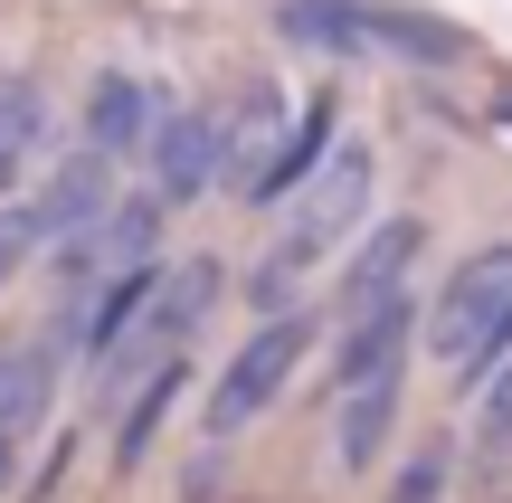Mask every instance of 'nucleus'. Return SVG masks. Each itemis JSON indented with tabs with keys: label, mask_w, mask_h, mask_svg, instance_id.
Masks as SVG:
<instances>
[{
	"label": "nucleus",
	"mask_w": 512,
	"mask_h": 503,
	"mask_svg": "<svg viewBox=\"0 0 512 503\" xmlns=\"http://www.w3.org/2000/svg\"><path fill=\"white\" fill-rule=\"evenodd\" d=\"M427 352L456 380H494L512 361V247H475L427 304Z\"/></svg>",
	"instance_id": "1"
},
{
	"label": "nucleus",
	"mask_w": 512,
	"mask_h": 503,
	"mask_svg": "<svg viewBox=\"0 0 512 503\" xmlns=\"http://www.w3.org/2000/svg\"><path fill=\"white\" fill-rule=\"evenodd\" d=\"M275 29H285L294 48H332V57L380 48V57H418V67L465 57V38L446 29V19H427V10H380V0H285Z\"/></svg>",
	"instance_id": "2"
},
{
	"label": "nucleus",
	"mask_w": 512,
	"mask_h": 503,
	"mask_svg": "<svg viewBox=\"0 0 512 503\" xmlns=\"http://www.w3.org/2000/svg\"><path fill=\"white\" fill-rule=\"evenodd\" d=\"M304 352H313V323H304V314H266L238 352L219 361V380H209V437L256 428V418L285 399V380L304 371Z\"/></svg>",
	"instance_id": "3"
},
{
	"label": "nucleus",
	"mask_w": 512,
	"mask_h": 503,
	"mask_svg": "<svg viewBox=\"0 0 512 503\" xmlns=\"http://www.w3.org/2000/svg\"><path fill=\"white\" fill-rule=\"evenodd\" d=\"M162 219H171V209L152 200V190L114 200L86 238L57 247V276H67V285H105V276H124V266H162Z\"/></svg>",
	"instance_id": "4"
},
{
	"label": "nucleus",
	"mask_w": 512,
	"mask_h": 503,
	"mask_svg": "<svg viewBox=\"0 0 512 503\" xmlns=\"http://www.w3.org/2000/svg\"><path fill=\"white\" fill-rule=\"evenodd\" d=\"M143 162H152V200L162 209H190L200 190H219V114H200V105H162V124H152V143H143Z\"/></svg>",
	"instance_id": "5"
},
{
	"label": "nucleus",
	"mask_w": 512,
	"mask_h": 503,
	"mask_svg": "<svg viewBox=\"0 0 512 503\" xmlns=\"http://www.w3.org/2000/svg\"><path fill=\"white\" fill-rule=\"evenodd\" d=\"M219 295H228V266L219 257H171L162 266V285H152V304H143V352L152 361H171L181 342H200V323L219 314Z\"/></svg>",
	"instance_id": "6"
},
{
	"label": "nucleus",
	"mask_w": 512,
	"mask_h": 503,
	"mask_svg": "<svg viewBox=\"0 0 512 503\" xmlns=\"http://www.w3.org/2000/svg\"><path fill=\"white\" fill-rule=\"evenodd\" d=\"M114 200H124V190H114V162H105V152H67V162L29 190V219L48 228V247H67V238H86Z\"/></svg>",
	"instance_id": "7"
},
{
	"label": "nucleus",
	"mask_w": 512,
	"mask_h": 503,
	"mask_svg": "<svg viewBox=\"0 0 512 503\" xmlns=\"http://www.w3.org/2000/svg\"><path fill=\"white\" fill-rule=\"evenodd\" d=\"M418 333H427L418 295H389V304H370V314H351L342 352H332V380H342V390H361V380H399Z\"/></svg>",
	"instance_id": "8"
},
{
	"label": "nucleus",
	"mask_w": 512,
	"mask_h": 503,
	"mask_svg": "<svg viewBox=\"0 0 512 503\" xmlns=\"http://www.w3.org/2000/svg\"><path fill=\"white\" fill-rule=\"evenodd\" d=\"M418 257H427V219H418V209H399V219L370 228L361 257L342 266V304H351V314H370V304L408 295V266H418Z\"/></svg>",
	"instance_id": "9"
},
{
	"label": "nucleus",
	"mask_w": 512,
	"mask_h": 503,
	"mask_svg": "<svg viewBox=\"0 0 512 503\" xmlns=\"http://www.w3.org/2000/svg\"><path fill=\"white\" fill-rule=\"evenodd\" d=\"M332 152H342V124H332V105H323V95H313V105L294 114V133H285V143L266 152V162H256V181H247V200H256V209H285L294 190H304L313 171L332 162Z\"/></svg>",
	"instance_id": "10"
},
{
	"label": "nucleus",
	"mask_w": 512,
	"mask_h": 503,
	"mask_svg": "<svg viewBox=\"0 0 512 503\" xmlns=\"http://www.w3.org/2000/svg\"><path fill=\"white\" fill-rule=\"evenodd\" d=\"M152 124H162V95L143 86V76H95L86 86V152H105V162H124V152L152 143Z\"/></svg>",
	"instance_id": "11"
},
{
	"label": "nucleus",
	"mask_w": 512,
	"mask_h": 503,
	"mask_svg": "<svg viewBox=\"0 0 512 503\" xmlns=\"http://www.w3.org/2000/svg\"><path fill=\"white\" fill-rule=\"evenodd\" d=\"M48 380H57V352L38 342V352H19V380L0 390V494H19V475H29V447L48 428Z\"/></svg>",
	"instance_id": "12"
},
{
	"label": "nucleus",
	"mask_w": 512,
	"mask_h": 503,
	"mask_svg": "<svg viewBox=\"0 0 512 503\" xmlns=\"http://www.w3.org/2000/svg\"><path fill=\"white\" fill-rule=\"evenodd\" d=\"M389 428H399V380H361V390H342V418H332V456H342V475L380 466Z\"/></svg>",
	"instance_id": "13"
},
{
	"label": "nucleus",
	"mask_w": 512,
	"mask_h": 503,
	"mask_svg": "<svg viewBox=\"0 0 512 503\" xmlns=\"http://www.w3.org/2000/svg\"><path fill=\"white\" fill-rule=\"evenodd\" d=\"M181 390H190V361H181V352L143 371V390H133L124 428H114V466H124V475H143V456H152V437H162V418L181 409Z\"/></svg>",
	"instance_id": "14"
},
{
	"label": "nucleus",
	"mask_w": 512,
	"mask_h": 503,
	"mask_svg": "<svg viewBox=\"0 0 512 503\" xmlns=\"http://www.w3.org/2000/svg\"><path fill=\"white\" fill-rule=\"evenodd\" d=\"M48 95H38V76H0V190H19V171L38 162V143H48Z\"/></svg>",
	"instance_id": "15"
},
{
	"label": "nucleus",
	"mask_w": 512,
	"mask_h": 503,
	"mask_svg": "<svg viewBox=\"0 0 512 503\" xmlns=\"http://www.w3.org/2000/svg\"><path fill=\"white\" fill-rule=\"evenodd\" d=\"M38 247H48V228L29 219V200H0V285H10V276H29V266H38Z\"/></svg>",
	"instance_id": "16"
},
{
	"label": "nucleus",
	"mask_w": 512,
	"mask_h": 503,
	"mask_svg": "<svg viewBox=\"0 0 512 503\" xmlns=\"http://www.w3.org/2000/svg\"><path fill=\"white\" fill-rule=\"evenodd\" d=\"M446 475H456V456H446V447H418L399 466V485H389V503H446Z\"/></svg>",
	"instance_id": "17"
},
{
	"label": "nucleus",
	"mask_w": 512,
	"mask_h": 503,
	"mask_svg": "<svg viewBox=\"0 0 512 503\" xmlns=\"http://www.w3.org/2000/svg\"><path fill=\"white\" fill-rule=\"evenodd\" d=\"M484 447H512V371L494 380V399H484Z\"/></svg>",
	"instance_id": "18"
},
{
	"label": "nucleus",
	"mask_w": 512,
	"mask_h": 503,
	"mask_svg": "<svg viewBox=\"0 0 512 503\" xmlns=\"http://www.w3.org/2000/svg\"><path fill=\"white\" fill-rule=\"evenodd\" d=\"M10 380H19V352H0V390H10Z\"/></svg>",
	"instance_id": "19"
}]
</instances>
